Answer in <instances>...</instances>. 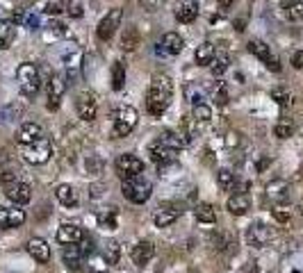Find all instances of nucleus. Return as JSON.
I'll return each mask as SVG.
<instances>
[{"label": "nucleus", "instance_id": "obj_46", "mask_svg": "<svg viewBox=\"0 0 303 273\" xmlns=\"http://www.w3.org/2000/svg\"><path fill=\"white\" fill-rule=\"evenodd\" d=\"M25 27H27V30H32V32H34V30H39V27H41V18H39L37 14H27V16H25Z\"/></svg>", "mask_w": 303, "mask_h": 273}, {"label": "nucleus", "instance_id": "obj_54", "mask_svg": "<svg viewBox=\"0 0 303 273\" xmlns=\"http://www.w3.org/2000/svg\"><path fill=\"white\" fill-rule=\"evenodd\" d=\"M235 27H237L239 32H242V30H244V21H242V18H239V21H235Z\"/></svg>", "mask_w": 303, "mask_h": 273}, {"label": "nucleus", "instance_id": "obj_44", "mask_svg": "<svg viewBox=\"0 0 303 273\" xmlns=\"http://www.w3.org/2000/svg\"><path fill=\"white\" fill-rule=\"evenodd\" d=\"M187 98L192 100V105H203L205 102V96H203V91L196 89V87H187Z\"/></svg>", "mask_w": 303, "mask_h": 273}, {"label": "nucleus", "instance_id": "obj_21", "mask_svg": "<svg viewBox=\"0 0 303 273\" xmlns=\"http://www.w3.org/2000/svg\"><path fill=\"white\" fill-rule=\"evenodd\" d=\"M281 11L287 21H303V0H281Z\"/></svg>", "mask_w": 303, "mask_h": 273}, {"label": "nucleus", "instance_id": "obj_12", "mask_svg": "<svg viewBox=\"0 0 303 273\" xmlns=\"http://www.w3.org/2000/svg\"><path fill=\"white\" fill-rule=\"evenodd\" d=\"M173 16L180 23H192L199 16V0H176Z\"/></svg>", "mask_w": 303, "mask_h": 273}, {"label": "nucleus", "instance_id": "obj_31", "mask_svg": "<svg viewBox=\"0 0 303 273\" xmlns=\"http://www.w3.org/2000/svg\"><path fill=\"white\" fill-rule=\"evenodd\" d=\"M194 216L199 223H214L216 221V212L210 203H199L194 207Z\"/></svg>", "mask_w": 303, "mask_h": 273}, {"label": "nucleus", "instance_id": "obj_50", "mask_svg": "<svg viewBox=\"0 0 303 273\" xmlns=\"http://www.w3.org/2000/svg\"><path fill=\"white\" fill-rule=\"evenodd\" d=\"M0 180H2V184H11V182H16V173L5 171L2 176H0Z\"/></svg>", "mask_w": 303, "mask_h": 273}, {"label": "nucleus", "instance_id": "obj_37", "mask_svg": "<svg viewBox=\"0 0 303 273\" xmlns=\"http://www.w3.org/2000/svg\"><path fill=\"white\" fill-rule=\"evenodd\" d=\"M274 134H276L278 139H290V137L294 134V123L290 121V118H283V121H278V123H276Z\"/></svg>", "mask_w": 303, "mask_h": 273}, {"label": "nucleus", "instance_id": "obj_25", "mask_svg": "<svg viewBox=\"0 0 303 273\" xmlns=\"http://www.w3.org/2000/svg\"><path fill=\"white\" fill-rule=\"evenodd\" d=\"M16 39V23L2 18L0 21V50H7Z\"/></svg>", "mask_w": 303, "mask_h": 273}, {"label": "nucleus", "instance_id": "obj_43", "mask_svg": "<svg viewBox=\"0 0 303 273\" xmlns=\"http://www.w3.org/2000/svg\"><path fill=\"white\" fill-rule=\"evenodd\" d=\"M64 0H46V14H50V16H57V14H62L64 11Z\"/></svg>", "mask_w": 303, "mask_h": 273}, {"label": "nucleus", "instance_id": "obj_49", "mask_svg": "<svg viewBox=\"0 0 303 273\" xmlns=\"http://www.w3.org/2000/svg\"><path fill=\"white\" fill-rule=\"evenodd\" d=\"M292 66L294 69H303V50H297L292 55Z\"/></svg>", "mask_w": 303, "mask_h": 273}, {"label": "nucleus", "instance_id": "obj_38", "mask_svg": "<svg viewBox=\"0 0 303 273\" xmlns=\"http://www.w3.org/2000/svg\"><path fill=\"white\" fill-rule=\"evenodd\" d=\"M271 98H274L281 107H290V105H292V93L285 89H274L271 91Z\"/></svg>", "mask_w": 303, "mask_h": 273}, {"label": "nucleus", "instance_id": "obj_13", "mask_svg": "<svg viewBox=\"0 0 303 273\" xmlns=\"http://www.w3.org/2000/svg\"><path fill=\"white\" fill-rule=\"evenodd\" d=\"M5 196L16 205H27L32 200V189L25 182H11V184H5Z\"/></svg>", "mask_w": 303, "mask_h": 273}, {"label": "nucleus", "instance_id": "obj_47", "mask_svg": "<svg viewBox=\"0 0 303 273\" xmlns=\"http://www.w3.org/2000/svg\"><path fill=\"white\" fill-rule=\"evenodd\" d=\"M46 27H50L48 32L53 34V37H62V34L66 32V27H64V23H60V21H53V23H48Z\"/></svg>", "mask_w": 303, "mask_h": 273}, {"label": "nucleus", "instance_id": "obj_8", "mask_svg": "<svg viewBox=\"0 0 303 273\" xmlns=\"http://www.w3.org/2000/svg\"><path fill=\"white\" fill-rule=\"evenodd\" d=\"M114 166H116V173H119L123 180L141 176V171H144V162L135 155H119L116 162H114Z\"/></svg>", "mask_w": 303, "mask_h": 273}, {"label": "nucleus", "instance_id": "obj_6", "mask_svg": "<svg viewBox=\"0 0 303 273\" xmlns=\"http://www.w3.org/2000/svg\"><path fill=\"white\" fill-rule=\"evenodd\" d=\"M249 53H253L260 62H265V66L269 71H274V73H281V69H283L281 62H278V57L271 53V48L267 46L265 41H260V39H251V41H249Z\"/></svg>", "mask_w": 303, "mask_h": 273}, {"label": "nucleus", "instance_id": "obj_28", "mask_svg": "<svg viewBox=\"0 0 303 273\" xmlns=\"http://www.w3.org/2000/svg\"><path fill=\"white\" fill-rule=\"evenodd\" d=\"M55 196H57V200H60L64 207H76L78 205V191L71 187V184H57Z\"/></svg>", "mask_w": 303, "mask_h": 273}, {"label": "nucleus", "instance_id": "obj_53", "mask_svg": "<svg viewBox=\"0 0 303 273\" xmlns=\"http://www.w3.org/2000/svg\"><path fill=\"white\" fill-rule=\"evenodd\" d=\"M141 2H144V5H148V7H157L162 0H141Z\"/></svg>", "mask_w": 303, "mask_h": 273}, {"label": "nucleus", "instance_id": "obj_39", "mask_svg": "<svg viewBox=\"0 0 303 273\" xmlns=\"http://www.w3.org/2000/svg\"><path fill=\"white\" fill-rule=\"evenodd\" d=\"M192 116H194V121L205 123V121H210V118H212V109L207 107L205 102H203V105H194V112H192Z\"/></svg>", "mask_w": 303, "mask_h": 273}, {"label": "nucleus", "instance_id": "obj_35", "mask_svg": "<svg viewBox=\"0 0 303 273\" xmlns=\"http://www.w3.org/2000/svg\"><path fill=\"white\" fill-rule=\"evenodd\" d=\"M228 64H230V57H228L226 53H223V55H216V57L212 59V64H210L212 75H214V78H221V75L226 73Z\"/></svg>", "mask_w": 303, "mask_h": 273}, {"label": "nucleus", "instance_id": "obj_14", "mask_svg": "<svg viewBox=\"0 0 303 273\" xmlns=\"http://www.w3.org/2000/svg\"><path fill=\"white\" fill-rule=\"evenodd\" d=\"M82 237H85V232L76 223H62L60 230H57V241L62 246H76V244L82 241Z\"/></svg>", "mask_w": 303, "mask_h": 273}, {"label": "nucleus", "instance_id": "obj_4", "mask_svg": "<svg viewBox=\"0 0 303 273\" xmlns=\"http://www.w3.org/2000/svg\"><path fill=\"white\" fill-rule=\"evenodd\" d=\"M137 121H139L137 109L130 107V105H123V107L116 112V116H114V130H112L114 137H125V134H130L137 128Z\"/></svg>", "mask_w": 303, "mask_h": 273}, {"label": "nucleus", "instance_id": "obj_23", "mask_svg": "<svg viewBox=\"0 0 303 273\" xmlns=\"http://www.w3.org/2000/svg\"><path fill=\"white\" fill-rule=\"evenodd\" d=\"M80 59H82V53H80V48H78L76 43H71L69 48L62 53V62H64L66 71H69V78L71 75H76L78 66H80Z\"/></svg>", "mask_w": 303, "mask_h": 273}, {"label": "nucleus", "instance_id": "obj_24", "mask_svg": "<svg viewBox=\"0 0 303 273\" xmlns=\"http://www.w3.org/2000/svg\"><path fill=\"white\" fill-rule=\"evenodd\" d=\"M121 50H128V53H132V50L139 48V43H141V34L139 30H137L135 25H128L123 30V34H121Z\"/></svg>", "mask_w": 303, "mask_h": 273}, {"label": "nucleus", "instance_id": "obj_41", "mask_svg": "<svg viewBox=\"0 0 303 273\" xmlns=\"http://www.w3.org/2000/svg\"><path fill=\"white\" fill-rule=\"evenodd\" d=\"M216 180H219V184H221L223 189H228L235 182V173L230 171V169H219V171H216Z\"/></svg>", "mask_w": 303, "mask_h": 273}, {"label": "nucleus", "instance_id": "obj_3", "mask_svg": "<svg viewBox=\"0 0 303 273\" xmlns=\"http://www.w3.org/2000/svg\"><path fill=\"white\" fill-rule=\"evenodd\" d=\"M16 80H18V89H21V93L27 96V98H32L39 91V87H41L39 69L34 64H30V62H25V64H21L16 69Z\"/></svg>", "mask_w": 303, "mask_h": 273}, {"label": "nucleus", "instance_id": "obj_27", "mask_svg": "<svg viewBox=\"0 0 303 273\" xmlns=\"http://www.w3.org/2000/svg\"><path fill=\"white\" fill-rule=\"evenodd\" d=\"M214 57H216V50H214V43L212 41L201 43L199 48H196V53H194V59H196V64L199 66H210Z\"/></svg>", "mask_w": 303, "mask_h": 273}, {"label": "nucleus", "instance_id": "obj_17", "mask_svg": "<svg viewBox=\"0 0 303 273\" xmlns=\"http://www.w3.org/2000/svg\"><path fill=\"white\" fill-rule=\"evenodd\" d=\"M27 253L34 257V262L39 264H48L50 262V246L46 244V239L41 237H32L27 241Z\"/></svg>", "mask_w": 303, "mask_h": 273}, {"label": "nucleus", "instance_id": "obj_16", "mask_svg": "<svg viewBox=\"0 0 303 273\" xmlns=\"http://www.w3.org/2000/svg\"><path fill=\"white\" fill-rule=\"evenodd\" d=\"M153 255H155V246H153V241H146V239L135 244V246H132V253H130V257H132V262H135L137 267H146L153 260Z\"/></svg>", "mask_w": 303, "mask_h": 273}, {"label": "nucleus", "instance_id": "obj_42", "mask_svg": "<svg viewBox=\"0 0 303 273\" xmlns=\"http://www.w3.org/2000/svg\"><path fill=\"white\" fill-rule=\"evenodd\" d=\"M214 102H216V105H226V102H228V87H226V82H216V87H214Z\"/></svg>", "mask_w": 303, "mask_h": 273}, {"label": "nucleus", "instance_id": "obj_22", "mask_svg": "<svg viewBox=\"0 0 303 273\" xmlns=\"http://www.w3.org/2000/svg\"><path fill=\"white\" fill-rule=\"evenodd\" d=\"M226 207H228V212H230V214L242 216V214H246V212L251 209V198L246 196V193H235V196H230V198H228Z\"/></svg>", "mask_w": 303, "mask_h": 273}, {"label": "nucleus", "instance_id": "obj_5", "mask_svg": "<svg viewBox=\"0 0 303 273\" xmlns=\"http://www.w3.org/2000/svg\"><path fill=\"white\" fill-rule=\"evenodd\" d=\"M50 155H53V146H50V141L43 137V139H39L37 144H30V146H23V157H25L27 164H46V162L50 160Z\"/></svg>", "mask_w": 303, "mask_h": 273}, {"label": "nucleus", "instance_id": "obj_7", "mask_svg": "<svg viewBox=\"0 0 303 273\" xmlns=\"http://www.w3.org/2000/svg\"><path fill=\"white\" fill-rule=\"evenodd\" d=\"M121 16H123V11H121L119 7H114V9H109L107 14L101 18V23H98V27H96V34L101 41H109V39L114 37V32H116V27H119V23H121Z\"/></svg>", "mask_w": 303, "mask_h": 273}, {"label": "nucleus", "instance_id": "obj_29", "mask_svg": "<svg viewBox=\"0 0 303 273\" xmlns=\"http://www.w3.org/2000/svg\"><path fill=\"white\" fill-rule=\"evenodd\" d=\"M62 260H64V264L69 269H73V271H78L80 269V262H82V253L80 248L76 246H64V251H62Z\"/></svg>", "mask_w": 303, "mask_h": 273}, {"label": "nucleus", "instance_id": "obj_15", "mask_svg": "<svg viewBox=\"0 0 303 273\" xmlns=\"http://www.w3.org/2000/svg\"><path fill=\"white\" fill-rule=\"evenodd\" d=\"M64 91H66V82L62 80L60 75H50V80H48V109L50 112H55V109L60 107V100L64 96Z\"/></svg>", "mask_w": 303, "mask_h": 273}, {"label": "nucleus", "instance_id": "obj_1", "mask_svg": "<svg viewBox=\"0 0 303 273\" xmlns=\"http://www.w3.org/2000/svg\"><path fill=\"white\" fill-rule=\"evenodd\" d=\"M173 98V85L167 75H155L146 93V109L151 116H162Z\"/></svg>", "mask_w": 303, "mask_h": 273}, {"label": "nucleus", "instance_id": "obj_19", "mask_svg": "<svg viewBox=\"0 0 303 273\" xmlns=\"http://www.w3.org/2000/svg\"><path fill=\"white\" fill-rule=\"evenodd\" d=\"M267 198L271 200V203L276 205H283L290 200V184L283 180H274L267 184Z\"/></svg>", "mask_w": 303, "mask_h": 273}, {"label": "nucleus", "instance_id": "obj_48", "mask_svg": "<svg viewBox=\"0 0 303 273\" xmlns=\"http://www.w3.org/2000/svg\"><path fill=\"white\" fill-rule=\"evenodd\" d=\"M274 219L281 221V223H285V221H290V212H287L285 207H276L274 209Z\"/></svg>", "mask_w": 303, "mask_h": 273}, {"label": "nucleus", "instance_id": "obj_45", "mask_svg": "<svg viewBox=\"0 0 303 273\" xmlns=\"http://www.w3.org/2000/svg\"><path fill=\"white\" fill-rule=\"evenodd\" d=\"M78 248H80L82 257L92 255V253H94V239H92V237H82V241L78 244Z\"/></svg>", "mask_w": 303, "mask_h": 273}, {"label": "nucleus", "instance_id": "obj_2", "mask_svg": "<svg viewBox=\"0 0 303 273\" xmlns=\"http://www.w3.org/2000/svg\"><path fill=\"white\" fill-rule=\"evenodd\" d=\"M121 191H123V196L130 200V203H146L148 198H151L153 193V184L151 180H146L144 176H135V178H128V180H123V184H121Z\"/></svg>", "mask_w": 303, "mask_h": 273}, {"label": "nucleus", "instance_id": "obj_34", "mask_svg": "<svg viewBox=\"0 0 303 273\" xmlns=\"http://www.w3.org/2000/svg\"><path fill=\"white\" fill-rule=\"evenodd\" d=\"M103 257L107 267H114V264H119V257H121V246L116 241H107L105 244V251H103Z\"/></svg>", "mask_w": 303, "mask_h": 273}, {"label": "nucleus", "instance_id": "obj_33", "mask_svg": "<svg viewBox=\"0 0 303 273\" xmlns=\"http://www.w3.org/2000/svg\"><path fill=\"white\" fill-rule=\"evenodd\" d=\"M23 114V105H18V102H9V105H5V107H0V118L5 121V123H14V121H18Z\"/></svg>", "mask_w": 303, "mask_h": 273}, {"label": "nucleus", "instance_id": "obj_11", "mask_svg": "<svg viewBox=\"0 0 303 273\" xmlns=\"http://www.w3.org/2000/svg\"><path fill=\"white\" fill-rule=\"evenodd\" d=\"M148 155H151V160L155 162L157 166H162V164H169V162H176L178 150L171 148V146H167L162 139H155L151 146H148Z\"/></svg>", "mask_w": 303, "mask_h": 273}, {"label": "nucleus", "instance_id": "obj_51", "mask_svg": "<svg viewBox=\"0 0 303 273\" xmlns=\"http://www.w3.org/2000/svg\"><path fill=\"white\" fill-rule=\"evenodd\" d=\"M14 23H25V14H23L21 7H16V9H14Z\"/></svg>", "mask_w": 303, "mask_h": 273}, {"label": "nucleus", "instance_id": "obj_32", "mask_svg": "<svg viewBox=\"0 0 303 273\" xmlns=\"http://www.w3.org/2000/svg\"><path fill=\"white\" fill-rule=\"evenodd\" d=\"M125 85V62L116 59L112 64V89L114 91H121Z\"/></svg>", "mask_w": 303, "mask_h": 273}, {"label": "nucleus", "instance_id": "obj_52", "mask_svg": "<svg viewBox=\"0 0 303 273\" xmlns=\"http://www.w3.org/2000/svg\"><path fill=\"white\" fill-rule=\"evenodd\" d=\"M216 5L221 7V9H230L235 5V0H216Z\"/></svg>", "mask_w": 303, "mask_h": 273}, {"label": "nucleus", "instance_id": "obj_30", "mask_svg": "<svg viewBox=\"0 0 303 273\" xmlns=\"http://www.w3.org/2000/svg\"><path fill=\"white\" fill-rule=\"evenodd\" d=\"M180 212H183V209H160L153 221H155L157 228H169V225H173L176 221H178Z\"/></svg>", "mask_w": 303, "mask_h": 273}, {"label": "nucleus", "instance_id": "obj_36", "mask_svg": "<svg viewBox=\"0 0 303 273\" xmlns=\"http://www.w3.org/2000/svg\"><path fill=\"white\" fill-rule=\"evenodd\" d=\"M98 223L103 230H116V209H107V212H101L98 214Z\"/></svg>", "mask_w": 303, "mask_h": 273}, {"label": "nucleus", "instance_id": "obj_20", "mask_svg": "<svg viewBox=\"0 0 303 273\" xmlns=\"http://www.w3.org/2000/svg\"><path fill=\"white\" fill-rule=\"evenodd\" d=\"M23 223H25V212H23V209L0 207V228H18V225H23Z\"/></svg>", "mask_w": 303, "mask_h": 273}, {"label": "nucleus", "instance_id": "obj_9", "mask_svg": "<svg viewBox=\"0 0 303 273\" xmlns=\"http://www.w3.org/2000/svg\"><path fill=\"white\" fill-rule=\"evenodd\" d=\"M271 237H274V232H271L269 225L251 223L249 230H246V244H249L251 248H265L271 241Z\"/></svg>", "mask_w": 303, "mask_h": 273}, {"label": "nucleus", "instance_id": "obj_26", "mask_svg": "<svg viewBox=\"0 0 303 273\" xmlns=\"http://www.w3.org/2000/svg\"><path fill=\"white\" fill-rule=\"evenodd\" d=\"M162 48H164V53H169V55H180L185 48V39L180 37L178 32H167L162 37Z\"/></svg>", "mask_w": 303, "mask_h": 273}, {"label": "nucleus", "instance_id": "obj_10", "mask_svg": "<svg viewBox=\"0 0 303 273\" xmlns=\"http://www.w3.org/2000/svg\"><path fill=\"white\" fill-rule=\"evenodd\" d=\"M76 109H78V116L82 121H94L98 114V100L92 91H82L76 100Z\"/></svg>", "mask_w": 303, "mask_h": 273}, {"label": "nucleus", "instance_id": "obj_18", "mask_svg": "<svg viewBox=\"0 0 303 273\" xmlns=\"http://www.w3.org/2000/svg\"><path fill=\"white\" fill-rule=\"evenodd\" d=\"M18 144L21 146H30V144H37L39 139H43V128L39 123H23L21 130H18Z\"/></svg>", "mask_w": 303, "mask_h": 273}, {"label": "nucleus", "instance_id": "obj_40", "mask_svg": "<svg viewBox=\"0 0 303 273\" xmlns=\"http://www.w3.org/2000/svg\"><path fill=\"white\" fill-rule=\"evenodd\" d=\"M66 11H69L71 18H82V14H85L82 0H66Z\"/></svg>", "mask_w": 303, "mask_h": 273}]
</instances>
